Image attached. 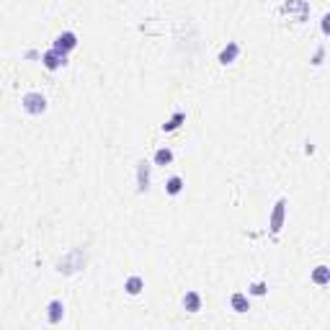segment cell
<instances>
[{
  "label": "cell",
  "mask_w": 330,
  "mask_h": 330,
  "mask_svg": "<svg viewBox=\"0 0 330 330\" xmlns=\"http://www.w3.org/2000/svg\"><path fill=\"white\" fill-rule=\"evenodd\" d=\"M75 47H78V36H75L73 31H62V34L54 39V47H52V49H57L59 54L68 57V52H73Z\"/></svg>",
  "instance_id": "cell-1"
},
{
  "label": "cell",
  "mask_w": 330,
  "mask_h": 330,
  "mask_svg": "<svg viewBox=\"0 0 330 330\" xmlns=\"http://www.w3.org/2000/svg\"><path fill=\"white\" fill-rule=\"evenodd\" d=\"M21 103H24V108H26L29 114H41L44 108H47V98H44L41 93H36V91L26 93V96H24V101H21Z\"/></svg>",
  "instance_id": "cell-2"
},
{
  "label": "cell",
  "mask_w": 330,
  "mask_h": 330,
  "mask_svg": "<svg viewBox=\"0 0 330 330\" xmlns=\"http://www.w3.org/2000/svg\"><path fill=\"white\" fill-rule=\"evenodd\" d=\"M284 214H287V199H279L276 207H274V212H271V222H269V227H271L274 235H279L281 227H284Z\"/></svg>",
  "instance_id": "cell-3"
},
{
  "label": "cell",
  "mask_w": 330,
  "mask_h": 330,
  "mask_svg": "<svg viewBox=\"0 0 330 330\" xmlns=\"http://www.w3.org/2000/svg\"><path fill=\"white\" fill-rule=\"evenodd\" d=\"M41 62H44V68H47V70H59L62 68V64H68V62H64V54H59L57 49H49L47 54H44L41 57Z\"/></svg>",
  "instance_id": "cell-4"
},
{
  "label": "cell",
  "mask_w": 330,
  "mask_h": 330,
  "mask_svg": "<svg viewBox=\"0 0 330 330\" xmlns=\"http://www.w3.org/2000/svg\"><path fill=\"white\" fill-rule=\"evenodd\" d=\"M150 188V163L140 160L137 163V191H147Z\"/></svg>",
  "instance_id": "cell-5"
},
{
  "label": "cell",
  "mask_w": 330,
  "mask_h": 330,
  "mask_svg": "<svg viewBox=\"0 0 330 330\" xmlns=\"http://www.w3.org/2000/svg\"><path fill=\"white\" fill-rule=\"evenodd\" d=\"M237 54H240V44H237V41H230L227 47L219 52V62H222V64H232V62L237 59Z\"/></svg>",
  "instance_id": "cell-6"
},
{
  "label": "cell",
  "mask_w": 330,
  "mask_h": 330,
  "mask_svg": "<svg viewBox=\"0 0 330 330\" xmlns=\"http://www.w3.org/2000/svg\"><path fill=\"white\" fill-rule=\"evenodd\" d=\"M47 310H49V312H47V320H49V325H57V322L62 320V315H64V304H62L59 299H52Z\"/></svg>",
  "instance_id": "cell-7"
},
{
  "label": "cell",
  "mask_w": 330,
  "mask_h": 330,
  "mask_svg": "<svg viewBox=\"0 0 330 330\" xmlns=\"http://www.w3.org/2000/svg\"><path fill=\"white\" fill-rule=\"evenodd\" d=\"M124 289H126V294L137 297V294L145 289V281H142L140 276H129V279H126V284H124Z\"/></svg>",
  "instance_id": "cell-8"
},
{
  "label": "cell",
  "mask_w": 330,
  "mask_h": 330,
  "mask_svg": "<svg viewBox=\"0 0 330 330\" xmlns=\"http://www.w3.org/2000/svg\"><path fill=\"white\" fill-rule=\"evenodd\" d=\"M230 304H232L235 312H248V307H250V304H248V297H245L243 292H235L232 299H230Z\"/></svg>",
  "instance_id": "cell-9"
},
{
  "label": "cell",
  "mask_w": 330,
  "mask_h": 330,
  "mask_svg": "<svg viewBox=\"0 0 330 330\" xmlns=\"http://www.w3.org/2000/svg\"><path fill=\"white\" fill-rule=\"evenodd\" d=\"M183 307L188 312H199L202 310V297L196 294V292H188L186 297H183Z\"/></svg>",
  "instance_id": "cell-10"
},
{
  "label": "cell",
  "mask_w": 330,
  "mask_h": 330,
  "mask_svg": "<svg viewBox=\"0 0 330 330\" xmlns=\"http://www.w3.org/2000/svg\"><path fill=\"white\" fill-rule=\"evenodd\" d=\"M183 121H186V114H183V111H175V114H173V119H168V121L163 124V131H175V129H178Z\"/></svg>",
  "instance_id": "cell-11"
},
{
  "label": "cell",
  "mask_w": 330,
  "mask_h": 330,
  "mask_svg": "<svg viewBox=\"0 0 330 330\" xmlns=\"http://www.w3.org/2000/svg\"><path fill=\"white\" fill-rule=\"evenodd\" d=\"M312 281L320 284V287H325V284H330V269L327 266H317L312 271Z\"/></svg>",
  "instance_id": "cell-12"
},
{
  "label": "cell",
  "mask_w": 330,
  "mask_h": 330,
  "mask_svg": "<svg viewBox=\"0 0 330 330\" xmlns=\"http://www.w3.org/2000/svg\"><path fill=\"white\" fill-rule=\"evenodd\" d=\"M165 191H168L170 196H178V193L183 191V178H181V175H173V178H168Z\"/></svg>",
  "instance_id": "cell-13"
},
{
  "label": "cell",
  "mask_w": 330,
  "mask_h": 330,
  "mask_svg": "<svg viewBox=\"0 0 330 330\" xmlns=\"http://www.w3.org/2000/svg\"><path fill=\"white\" fill-rule=\"evenodd\" d=\"M173 160V152L168 150V147H160L158 152H155V165H168Z\"/></svg>",
  "instance_id": "cell-14"
},
{
  "label": "cell",
  "mask_w": 330,
  "mask_h": 330,
  "mask_svg": "<svg viewBox=\"0 0 330 330\" xmlns=\"http://www.w3.org/2000/svg\"><path fill=\"white\" fill-rule=\"evenodd\" d=\"M266 292H269V287H266V284H263V281H255L253 287H250V294H255V297H263Z\"/></svg>",
  "instance_id": "cell-15"
},
{
  "label": "cell",
  "mask_w": 330,
  "mask_h": 330,
  "mask_svg": "<svg viewBox=\"0 0 330 330\" xmlns=\"http://www.w3.org/2000/svg\"><path fill=\"white\" fill-rule=\"evenodd\" d=\"M320 26H322V34H325V36H330V13H325V16H322V24H320Z\"/></svg>",
  "instance_id": "cell-16"
},
{
  "label": "cell",
  "mask_w": 330,
  "mask_h": 330,
  "mask_svg": "<svg viewBox=\"0 0 330 330\" xmlns=\"http://www.w3.org/2000/svg\"><path fill=\"white\" fill-rule=\"evenodd\" d=\"M322 54H325V49L320 47V49L315 52V57H312V64H322Z\"/></svg>",
  "instance_id": "cell-17"
}]
</instances>
